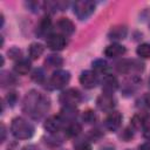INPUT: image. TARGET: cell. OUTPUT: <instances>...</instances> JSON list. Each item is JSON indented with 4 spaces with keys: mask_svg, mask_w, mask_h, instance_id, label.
Wrapping results in <instances>:
<instances>
[{
    "mask_svg": "<svg viewBox=\"0 0 150 150\" xmlns=\"http://www.w3.org/2000/svg\"><path fill=\"white\" fill-rule=\"evenodd\" d=\"M80 83L87 88V89H93L98 84V79L95 71L91 70H84L80 75Z\"/></svg>",
    "mask_w": 150,
    "mask_h": 150,
    "instance_id": "52a82bcc",
    "label": "cell"
},
{
    "mask_svg": "<svg viewBox=\"0 0 150 150\" xmlns=\"http://www.w3.org/2000/svg\"><path fill=\"white\" fill-rule=\"evenodd\" d=\"M144 137L148 139V141H150V125H148L145 129H144Z\"/></svg>",
    "mask_w": 150,
    "mask_h": 150,
    "instance_id": "d6a6232c",
    "label": "cell"
},
{
    "mask_svg": "<svg viewBox=\"0 0 150 150\" xmlns=\"http://www.w3.org/2000/svg\"><path fill=\"white\" fill-rule=\"evenodd\" d=\"M11 131L14 137L19 139H28L34 134L33 125L22 117H15L11 124Z\"/></svg>",
    "mask_w": 150,
    "mask_h": 150,
    "instance_id": "7a4b0ae2",
    "label": "cell"
},
{
    "mask_svg": "<svg viewBox=\"0 0 150 150\" xmlns=\"http://www.w3.org/2000/svg\"><path fill=\"white\" fill-rule=\"evenodd\" d=\"M96 104L100 110L102 111H112L115 107V98L111 94H102L97 97Z\"/></svg>",
    "mask_w": 150,
    "mask_h": 150,
    "instance_id": "9c48e42d",
    "label": "cell"
},
{
    "mask_svg": "<svg viewBox=\"0 0 150 150\" xmlns=\"http://www.w3.org/2000/svg\"><path fill=\"white\" fill-rule=\"evenodd\" d=\"M28 52H29L30 59L36 60V59H39V57L42 55V53H43V46H42L41 43L34 42V43H32V45L29 46Z\"/></svg>",
    "mask_w": 150,
    "mask_h": 150,
    "instance_id": "ffe728a7",
    "label": "cell"
},
{
    "mask_svg": "<svg viewBox=\"0 0 150 150\" xmlns=\"http://www.w3.org/2000/svg\"><path fill=\"white\" fill-rule=\"evenodd\" d=\"M93 68H94V70L97 71V73H105L109 67H108V63H107L105 60H103V59H97V60H95V61L93 62Z\"/></svg>",
    "mask_w": 150,
    "mask_h": 150,
    "instance_id": "cb8c5ba5",
    "label": "cell"
},
{
    "mask_svg": "<svg viewBox=\"0 0 150 150\" xmlns=\"http://www.w3.org/2000/svg\"><path fill=\"white\" fill-rule=\"evenodd\" d=\"M118 88V81L114 75H105L102 80V90L104 94H111Z\"/></svg>",
    "mask_w": 150,
    "mask_h": 150,
    "instance_id": "4fadbf2b",
    "label": "cell"
},
{
    "mask_svg": "<svg viewBox=\"0 0 150 150\" xmlns=\"http://www.w3.org/2000/svg\"><path fill=\"white\" fill-rule=\"evenodd\" d=\"M1 134H2V137H1V142L5 141V136H6V130H5V127L1 125Z\"/></svg>",
    "mask_w": 150,
    "mask_h": 150,
    "instance_id": "e575fe53",
    "label": "cell"
},
{
    "mask_svg": "<svg viewBox=\"0 0 150 150\" xmlns=\"http://www.w3.org/2000/svg\"><path fill=\"white\" fill-rule=\"evenodd\" d=\"M124 53H125V48H124V46H122V45H120V43L109 45V46L105 48V50H104L105 56H108V57H110V59L122 56Z\"/></svg>",
    "mask_w": 150,
    "mask_h": 150,
    "instance_id": "2e32d148",
    "label": "cell"
},
{
    "mask_svg": "<svg viewBox=\"0 0 150 150\" xmlns=\"http://www.w3.org/2000/svg\"><path fill=\"white\" fill-rule=\"evenodd\" d=\"M143 66L144 64L138 60H122L116 63V69L120 73L130 74V73L143 70V68H144Z\"/></svg>",
    "mask_w": 150,
    "mask_h": 150,
    "instance_id": "8992f818",
    "label": "cell"
},
{
    "mask_svg": "<svg viewBox=\"0 0 150 150\" xmlns=\"http://www.w3.org/2000/svg\"><path fill=\"white\" fill-rule=\"evenodd\" d=\"M136 53L139 57L149 59L150 57V43H142L137 47Z\"/></svg>",
    "mask_w": 150,
    "mask_h": 150,
    "instance_id": "d4e9b609",
    "label": "cell"
},
{
    "mask_svg": "<svg viewBox=\"0 0 150 150\" xmlns=\"http://www.w3.org/2000/svg\"><path fill=\"white\" fill-rule=\"evenodd\" d=\"M73 9H74V14L79 19L84 20V19L89 18L94 13V11H95V2L90 1V0H80V1H76L74 4Z\"/></svg>",
    "mask_w": 150,
    "mask_h": 150,
    "instance_id": "3957f363",
    "label": "cell"
},
{
    "mask_svg": "<svg viewBox=\"0 0 150 150\" xmlns=\"http://www.w3.org/2000/svg\"><path fill=\"white\" fill-rule=\"evenodd\" d=\"M69 80H70L69 71L59 69L52 74L50 80H49V84H50L52 89H62L63 87H66L68 84Z\"/></svg>",
    "mask_w": 150,
    "mask_h": 150,
    "instance_id": "5b68a950",
    "label": "cell"
},
{
    "mask_svg": "<svg viewBox=\"0 0 150 150\" xmlns=\"http://www.w3.org/2000/svg\"><path fill=\"white\" fill-rule=\"evenodd\" d=\"M103 150H114V149H111V148H105V149H103Z\"/></svg>",
    "mask_w": 150,
    "mask_h": 150,
    "instance_id": "d590c367",
    "label": "cell"
},
{
    "mask_svg": "<svg viewBox=\"0 0 150 150\" xmlns=\"http://www.w3.org/2000/svg\"><path fill=\"white\" fill-rule=\"evenodd\" d=\"M6 100H7L8 104L14 105V103L16 102V94H15V93H11V94H9V95L6 97Z\"/></svg>",
    "mask_w": 150,
    "mask_h": 150,
    "instance_id": "4dcf8cb0",
    "label": "cell"
},
{
    "mask_svg": "<svg viewBox=\"0 0 150 150\" xmlns=\"http://www.w3.org/2000/svg\"><path fill=\"white\" fill-rule=\"evenodd\" d=\"M141 105L145 108H150V94H145L139 98Z\"/></svg>",
    "mask_w": 150,
    "mask_h": 150,
    "instance_id": "f1b7e54d",
    "label": "cell"
},
{
    "mask_svg": "<svg viewBox=\"0 0 150 150\" xmlns=\"http://www.w3.org/2000/svg\"><path fill=\"white\" fill-rule=\"evenodd\" d=\"M96 114L93 111V110H87V111H84L83 114H82V120L86 122V123H88V124H91V123H94L95 121H96Z\"/></svg>",
    "mask_w": 150,
    "mask_h": 150,
    "instance_id": "484cf974",
    "label": "cell"
},
{
    "mask_svg": "<svg viewBox=\"0 0 150 150\" xmlns=\"http://www.w3.org/2000/svg\"><path fill=\"white\" fill-rule=\"evenodd\" d=\"M52 20L49 16H43L41 19V21L39 22L38 25V28H36V34L41 38H48L50 34V30H52Z\"/></svg>",
    "mask_w": 150,
    "mask_h": 150,
    "instance_id": "5bb4252c",
    "label": "cell"
},
{
    "mask_svg": "<svg viewBox=\"0 0 150 150\" xmlns=\"http://www.w3.org/2000/svg\"><path fill=\"white\" fill-rule=\"evenodd\" d=\"M8 55L11 56V59H20V56H21V50L14 47V48H12V49L8 50Z\"/></svg>",
    "mask_w": 150,
    "mask_h": 150,
    "instance_id": "f546056e",
    "label": "cell"
},
{
    "mask_svg": "<svg viewBox=\"0 0 150 150\" xmlns=\"http://www.w3.org/2000/svg\"><path fill=\"white\" fill-rule=\"evenodd\" d=\"M32 79H33L35 82H42L43 79H45V73H43V70L40 69V68L35 69V70L32 73Z\"/></svg>",
    "mask_w": 150,
    "mask_h": 150,
    "instance_id": "83f0119b",
    "label": "cell"
},
{
    "mask_svg": "<svg viewBox=\"0 0 150 150\" xmlns=\"http://www.w3.org/2000/svg\"><path fill=\"white\" fill-rule=\"evenodd\" d=\"M148 122H149V115L145 111L138 112L134 115V117L131 118V125L135 129H145Z\"/></svg>",
    "mask_w": 150,
    "mask_h": 150,
    "instance_id": "9a60e30c",
    "label": "cell"
},
{
    "mask_svg": "<svg viewBox=\"0 0 150 150\" xmlns=\"http://www.w3.org/2000/svg\"><path fill=\"white\" fill-rule=\"evenodd\" d=\"M121 122H122V115L118 111H110V114L105 118L104 124L108 130L116 131L121 127Z\"/></svg>",
    "mask_w": 150,
    "mask_h": 150,
    "instance_id": "8fae6325",
    "label": "cell"
},
{
    "mask_svg": "<svg viewBox=\"0 0 150 150\" xmlns=\"http://www.w3.org/2000/svg\"><path fill=\"white\" fill-rule=\"evenodd\" d=\"M47 47L52 50H62L66 47V39L59 33L50 34L47 38Z\"/></svg>",
    "mask_w": 150,
    "mask_h": 150,
    "instance_id": "ba28073f",
    "label": "cell"
},
{
    "mask_svg": "<svg viewBox=\"0 0 150 150\" xmlns=\"http://www.w3.org/2000/svg\"><path fill=\"white\" fill-rule=\"evenodd\" d=\"M81 131H82L81 124L77 123V122H75V121L68 123V125H67V128H66V134H67L69 137H75V136H77Z\"/></svg>",
    "mask_w": 150,
    "mask_h": 150,
    "instance_id": "7402d4cb",
    "label": "cell"
},
{
    "mask_svg": "<svg viewBox=\"0 0 150 150\" xmlns=\"http://www.w3.org/2000/svg\"><path fill=\"white\" fill-rule=\"evenodd\" d=\"M125 35H127V27L125 26H115V27H112L110 30H109V34H108V36H109V39H111V40H123L124 38H125Z\"/></svg>",
    "mask_w": 150,
    "mask_h": 150,
    "instance_id": "ac0fdd59",
    "label": "cell"
},
{
    "mask_svg": "<svg viewBox=\"0 0 150 150\" xmlns=\"http://www.w3.org/2000/svg\"><path fill=\"white\" fill-rule=\"evenodd\" d=\"M63 123L64 122L62 121V118L60 116H50L45 122V129L50 134H55L62 129Z\"/></svg>",
    "mask_w": 150,
    "mask_h": 150,
    "instance_id": "7c38bea8",
    "label": "cell"
},
{
    "mask_svg": "<svg viewBox=\"0 0 150 150\" xmlns=\"http://www.w3.org/2000/svg\"><path fill=\"white\" fill-rule=\"evenodd\" d=\"M138 150H150V143H143V144H141L139 145V148H138Z\"/></svg>",
    "mask_w": 150,
    "mask_h": 150,
    "instance_id": "836d02e7",
    "label": "cell"
},
{
    "mask_svg": "<svg viewBox=\"0 0 150 150\" xmlns=\"http://www.w3.org/2000/svg\"><path fill=\"white\" fill-rule=\"evenodd\" d=\"M28 6L32 8L33 12H36V9L39 8L40 4H39V2H33V1H30V2H28ZM38 11H39V9H38Z\"/></svg>",
    "mask_w": 150,
    "mask_h": 150,
    "instance_id": "1f68e13d",
    "label": "cell"
},
{
    "mask_svg": "<svg viewBox=\"0 0 150 150\" xmlns=\"http://www.w3.org/2000/svg\"><path fill=\"white\" fill-rule=\"evenodd\" d=\"M63 122H67V123H70L73 122L76 116H77V110L75 109V107H63L62 110H61V114L59 115Z\"/></svg>",
    "mask_w": 150,
    "mask_h": 150,
    "instance_id": "e0dca14e",
    "label": "cell"
},
{
    "mask_svg": "<svg viewBox=\"0 0 150 150\" xmlns=\"http://www.w3.org/2000/svg\"><path fill=\"white\" fill-rule=\"evenodd\" d=\"M139 79L137 77V76H131L129 80H127L125 82H124V86H123V88H124V93L125 94H130V93H132L136 88H137V86L139 84Z\"/></svg>",
    "mask_w": 150,
    "mask_h": 150,
    "instance_id": "44dd1931",
    "label": "cell"
},
{
    "mask_svg": "<svg viewBox=\"0 0 150 150\" xmlns=\"http://www.w3.org/2000/svg\"><path fill=\"white\" fill-rule=\"evenodd\" d=\"M56 28H57V32L59 34L63 35V36H68V35H71L75 30V26L74 23L67 19V18H61L59 19V21L56 22Z\"/></svg>",
    "mask_w": 150,
    "mask_h": 150,
    "instance_id": "30bf717a",
    "label": "cell"
},
{
    "mask_svg": "<svg viewBox=\"0 0 150 150\" xmlns=\"http://www.w3.org/2000/svg\"><path fill=\"white\" fill-rule=\"evenodd\" d=\"M49 104V98L47 96L39 91L32 90L25 96L22 109L32 118L39 120L48 111Z\"/></svg>",
    "mask_w": 150,
    "mask_h": 150,
    "instance_id": "6da1fadb",
    "label": "cell"
},
{
    "mask_svg": "<svg viewBox=\"0 0 150 150\" xmlns=\"http://www.w3.org/2000/svg\"><path fill=\"white\" fill-rule=\"evenodd\" d=\"M48 67L50 68H56V67H61L62 63H63V60L61 56L59 55H49L47 59H46V62H45Z\"/></svg>",
    "mask_w": 150,
    "mask_h": 150,
    "instance_id": "603a6c76",
    "label": "cell"
},
{
    "mask_svg": "<svg viewBox=\"0 0 150 150\" xmlns=\"http://www.w3.org/2000/svg\"><path fill=\"white\" fill-rule=\"evenodd\" d=\"M74 148H75V150H91L90 143L87 142V141H83V139H80V141L75 142Z\"/></svg>",
    "mask_w": 150,
    "mask_h": 150,
    "instance_id": "4316f807",
    "label": "cell"
},
{
    "mask_svg": "<svg viewBox=\"0 0 150 150\" xmlns=\"http://www.w3.org/2000/svg\"><path fill=\"white\" fill-rule=\"evenodd\" d=\"M14 70L20 74V75H25L30 70V61L27 59H20L15 66H14Z\"/></svg>",
    "mask_w": 150,
    "mask_h": 150,
    "instance_id": "d6986e66",
    "label": "cell"
},
{
    "mask_svg": "<svg viewBox=\"0 0 150 150\" xmlns=\"http://www.w3.org/2000/svg\"><path fill=\"white\" fill-rule=\"evenodd\" d=\"M60 103H62L63 107H75L76 104H79L82 100L81 93L77 89L74 88H69L63 90L60 94Z\"/></svg>",
    "mask_w": 150,
    "mask_h": 150,
    "instance_id": "277c9868",
    "label": "cell"
}]
</instances>
